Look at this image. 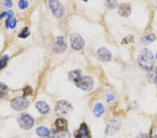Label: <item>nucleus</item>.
Here are the masks:
<instances>
[{"instance_id": "f257e3e1", "label": "nucleus", "mask_w": 157, "mask_h": 138, "mask_svg": "<svg viewBox=\"0 0 157 138\" xmlns=\"http://www.w3.org/2000/svg\"><path fill=\"white\" fill-rule=\"evenodd\" d=\"M138 63L140 68L145 71H149L154 67V55L147 48L142 49L138 55Z\"/></svg>"}, {"instance_id": "f03ea898", "label": "nucleus", "mask_w": 157, "mask_h": 138, "mask_svg": "<svg viewBox=\"0 0 157 138\" xmlns=\"http://www.w3.org/2000/svg\"><path fill=\"white\" fill-rule=\"evenodd\" d=\"M74 83L77 87H78L80 89L85 91V92L91 91L94 86L92 77H89V76H84H84L81 75Z\"/></svg>"}, {"instance_id": "7ed1b4c3", "label": "nucleus", "mask_w": 157, "mask_h": 138, "mask_svg": "<svg viewBox=\"0 0 157 138\" xmlns=\"http://www.w3.org/2000/svg\"><path fill=\"white\" fill-rule=\"evenodd\" d=\"M73 110V107L68 101L61 100L57 101L55 105V112L58 116H65L71 113Z\"/></svg>"}, {"instance_id": "20e7f679", "label": "nucleus", "mask_w": 157, "mask_h": 138, "mask_svg": "<svg viewBox=\"0 0 157 138\" xmlns=\"http://www.w3.org/2000/svg\"><path fill=\"white\" fill-rule=\"evenodd\" d=\"M18 123L23 129L29 130L33 127L34 120L30 114L23 113L20 114L18 117Z\"/></svg>"}, {"instance_id": "39448f33", "label": "nucleus", "mask_w": 157, "mask_h": 138, "mask_svg": "<svg viewBox=\"0 0 157 138\" xmlns=\"http://www.w3.org/2000/svg\"><path fill=\"white\" fill-rule=\"evenodd\" d=\"M49 6L52 14L56 18L59 19L64 16L65 12L64 6L58 0H50Z\"/></svg>"}, {"instance_id": "423d86ee", "label": "nucleus", "mask_w": 157, "mask_h": 138, "mask_svg": "<svg viewBox=\"0 0 157 138\" xmlns=\"http://www.w3.org/2000/svg\"><path fill=\"white\" fill-rule=\"evenodd\" d=\"M122 122L118 119H113L106 126V134L108 136L114 135L120 130Z\"/></svg>"}, {"instance_id": "0eeeda50", "label": "nucleus", "mask_w": 157, "mask_h": 138, "mask_svg": "<svg viewBox=\"0 0 157 138\" xmlns=\"http://www.w3.org/2000/svg\"><path fill=\"white\" fill-rule=\"evenodd\" d=\"M30 102L25 97H17L11 101V108L17 111H21L28 107Z\"/></svg>"}, {"instance_id": "6e6552de", "label": "nucleus", "mask_w": 157, "mask_h": 138, "mask_svg": "<svg viewBox=\"0 0 157 138\" xmlns=\"http://www.w3.org/2000/svg\"><path fill=\"white\" fill-rule=\"evenodd\" d=\"M71 48L75 50H80L84 46V41L78 34H72L70 36Z\"/></svg>"}, {"instance_id": "1a4fd4ad", "label": "nucleus", "mask_w": 157, "mask_h": 138, "mask_svg": "<svg viewBox=\"0 0 157 138\" xmlns=\"http://www.w3.org/2000/svg\"><path fill=\"white\" fill-rule=\"evenodd\" d=\"M97 57L100 60H101L102 61H105V62H108V61H110L112 59V54L111 52H110V50H108L107 48H99L98 50H97L96 52Z\"/></svg>"}, {"instance_id": "9d476101", "label": "nucleus", "mask_w": 157, "mask_h": 138, "mask_svg": "<svg viewBox=\"0 0 157 138\" xmlns=\"http://www.w3.org/2000/svg\"><path fill=\"white\" fill-rule=\"evenodd\" d=\"M75 138H91L89 128L86 123H82L75 134Z\"/></svg>"}, {"instance_id": "9b49d317", "label": "nucleus", "mask_w": 157, "mask_h": 138, "mask_svg": "<svg viewBox=\"0 0 157 138\" xmlns=\"http://www.w3.org/2000/svg\"><path fill=\"white\" fill-rule=\"evenodd\" d=\"M66 49V44L64 41V38L63 36H58L56 41L55 48H54V51L56 53L61 54L63 53Z\"/></svg>"}, {"instance_id": "f8f14e48", "label": "nucleus", "mask_w": 157, "mask_h": 138, "mask_svg": "<svg viewBox=\"0 0 157 138\" xmlns=\"http://www.w3.org/2000/svg\"><path fill=\"white\" fill-rule=\"evenodd\" d=\"M119 15L123 18H128L131 13V6L129 3H124L118 7Z\"/></svg>"}, {"instance_id": "ddd939ff", "label": "nucleus", "mask_w": 157, "mask_h": 138, "mask_svg": "<svg viewBox=\"0 0 157 138\" xmlns=\"http://www.w3.org/2000/svg\"><path fill=\"white\" fill-rule=\"evenodd\" d=\"M57 132H63L68 130V122L64 119H57L55 123Z\"/></svg>"}, {"instance_id": "4468645a", "label": "nucleus", "mask_w": 157, "mask_h": 138, "mask_svg": "<svg viewBox=\"0 0 157 138\" xmlns=\"http://www.w3.org/2000/svg\"><path fill=\"white\" fill-rule=\"evenodd\" d=\"M36 108L41 114H45L50 111L49 105L43 101H39L36 103Z\"/></svg>"}, {"instance_id": "2eb2a0df", "label": "nucleus", "mask_w": 157, "mask_h": 138, "mask_svg": "<svg viewBox=\"0 0 157 138\" xmlns=\"http://www.w3.org/2000/svg\"><path fill=\"white\" fill-rule=\"evenodd\" d=\"M147 79L149 82L151 84H154L157 82V68L153 67L150 70L148 71Z\"/></svg>"}, {"instance_id": "dca6fc26", "label": "nucleus", "mask_w": 157, "mask_h": 138, "mask_svg": "<svg viewBox=\"0 0 157 138\" xmlns=\"http://www.w3.org/2000/svg\"><path fill=\"white\" fill-rule=\"evenodd\" d=\"M16 23H17L16 20L13 18V13L12 11H8V18H7L6 20V27L7 28L13 29L16 26Z\"/></svg>"}, {"instance_id": "f3484780", "label": "nucleus", "mask_w": 157, "mask_h": 138, "mask_svg": "<svg viewBox=\"0 0 157 138\" xmlns=\"http://www.w3.org/2000/svg\"><path fill=\"white\" fill-rule=\"evenodd\" d=\"M105 112V108L103 105L101 103H98L94 105V114L96 117H100Z\"/></svg>"}, {"instance_id": "a211bd4d", "label": "nucleus", "mask_w": 157, "mask_h": 138, "mask_svg": "<svg viewBox=\"0 0 157 138\" xmlns=\"http://www.w3.org/2000/svg\"><path fill=\"white\" fill-rule=\"evenodd\" d=\"M37 135H39V137H48V135L50 134V131L48 128H46L44 126H40L37 129Z\"/></svg>"}, {"instance_id": "6ab92c4d", "label": "nucleus", "mask_w": 157, "mask_h": 138, "mask_svg": "<svg viewBox=\"0 0 157 138\" xmlns=\"http://www.w3.org/2000/svg\"><path fill=\"white\" fill-rule=\"evenodd\" d=\"M81 75H82V73L80 70H74L68 73V79L75 82Z\"/></svg>"}, {"instance_id": "aec40b11", "label": "nucleus", "mask_w": 157, "mask_h": 138, "mask_svg": "<svg viewBox=\"0 0 157 138\" xmlns=\"http://www.w3.org/2000/svg\"><path fill=\"white\" fill-rule=\"evenodd\" d=\"M104 4L109 9H115L117 8L116 0H104Z\"/></svg>"}, {"instance_id": "412c9836", "label": "nucleus", "mask_w": 157, "mask_h": 138, "mask_svg": "<svg viewBox=\"0 0 157 138\" xmlns=\"http://www.w3.org/2000/svg\"><path fill=\"white\" fill-rule=\"evenodd\" d=\"M156 39V36L154 34H149V35L145 36L144 37L142 38L141 41L143 43H152L154 42Z\"/></svg>"}, {"instance_id": "4be33fe9", "label": "nucleus", "mask_w": 157, "mask_h": 138, "mask_svg": "<svg viewBox=\"0 0 157 138\" xmlns=\"http://www.w3.org/2000/svg\"><path fill=\"white\" fill-rule=\"evenodd\" d=\"M8 94V87L4 83L0 82V99H3Z\"/></svg>"}, {"instance_id": "5701e85b", "label": "nucleus", "mask_w": 157, "mask_h": 138, "mask_svg": "<svg viewBox=\"0 0 157 138\" xmlns=\"http://www.w3.org/2000/svg\"><path fill=\"white\" fill-rule=\"evenodd\" d=\"M8 59H9V57L8 55H4L0 58V70L5 68L8 61Z\"/></svg>"}, {"instance_id": "b1692460", "label": "nucleus", "mask_w": 157, "mask_h": 138, "mask_svg": "<svg viewBox=\"0 0 157 138\" xmlns=\"http://www.w3.org/2000/svg\"><path fill=\"white\" fill-rule=\"evenodd\" d=\"M30 30H29L28 27H25L24 29H23V30L21 31L20 33L18 34V36L20 38H22V39H26L29 36H30Z\"/></svg>"}, {"instance_id": "393cba45", "label": "nucleus", "mask_w": 157, "mask_h": 138, "mask_svg": "<svg viewBox=\"0 0 157 138\" xmlns=\"http://www.w3.org/2000/svg\"><path fill=\"white\" fill-rule=\"evenodd\" d=\"M59 138H70L71 137V134L70 132L66 130V131L63 132H57Z\"/></svg>"}, {"instance_id": "a878e982", "label": "nucleus", "mask_w": 157, "mask_h": 138, "mask_svg": "<svg viewBox=\"0 0 157 138\" xmlns=\"http://www.w3.org/2000/svg\"><path fill=\"white\" fill-rule=\"evenodd\" d=\"M19 7L21 10H24V9H26L29 6L28 1H26V0H20L19 1Z\"/></svg>"}, {"instance_id": "bb28decb", "label": "nucleus", "mask_w": 157, "mask_h": 138, "mask_svg": "<svg viewBox=\"0 0 157 138\" xmlns=\"http://www.w3.org/2000/svg\"><path fill=\"white\" fill-rule=\"evenodd\" d=\"M32 93V89L31 87L27 86L23 90V97H26L29 95H30Z\"/></svg>"}, {"instance_id": "cd10ccee", "label": "nucleus", "mask_w": 157, "mask_h": 138, "mask_svg": "<svg viewBox=\"0 0 157 138\" xmlns=\"http://www.w3.org/2000/svg\"><path fill=\"white\" fill-rule=\"evenodd\" d=\"M149 138H157V127L153 126L151 128L150 134H149Z\"/></svg>"}, {"instance_id": "c85d7f7f", "label": "nucleus", "mask_w": 157, "mask_h": 138, "mask_svg": "<svg viewBox=\"0 0 157 138\" xmlns=\"http://www.w3.org/2000/svg\"><path fill=\"white\" fill-rule=\"evenodd\" d=\"M1 2L6 7H11L13 6L12 0H1Z\"/></svg>"}, {"instance_id": "c756f323", "label": "nucleus", "mask_w": 157, "mask_h": 138, "mask_svg": "<svg viewBox=\"0 0 157 138\" xmlns=\"http://www.w3.org/2000/svg\"><path fill=\"white\" fill-rule=\"evenodd\" d=\"M46 138H59L58 137V134H57V131H52V132H50V134L48 137Z\"/></svg>"}, {"instance_id": "7c9ffc66", "label": "nucleus", "mask_w": 157, "mask_h": 138, "mask_svg": "<svg viewBox=\"0 0 157 138\" xmlns=\"http://www.w3.org/2000/svg\"><path fill=\"white\" fill-rule=\"evenodd\" d=\"M115 99V96L112 94H108L107 97H106V100H107L108 102H111L113 100Z\"/></svg>"}, {"instance_id": "2f4dec72", "label": "nucleus", "mask_w": 157, "mask_h": 138, "mask_svg": "<svg viewBox=\"0 0 157 138\" xmlns=\"http://www.w3.org/2000/svg\"><path fill=\"white\" fill-rule=\"evenodd\" d=\"M136 138H148V137H147V135H146V134L141 133V134H140V135H138V136H137Z\"/></svg>"}, {"instance_id": "473e14b6", "label": "nucleus", "mask_w": 157, "mask_h": 138, "mask_svg": "<svg viewBox=\"0 0 157 138\" xmlns=\"http://www.w3.org/2000/svg\"><path fill=\"white\" fill-rule=\"evenodd\" d=\"M82 1H84V2H87V1H89V0H82Z\"/></svg>"}, {"instance_id": "72a5a7b5", "label": "nucleus", "mask_w": 157, "mask_h": 138, "mask_svg": "<svg viewBox=\"0 0 157 138\" xmlns=\"http://www.w3.org/2000/svg\"><path fill=\"white\" fill-rule=\"evenodd\" d=\"M156 58L157 59V52H156Z\"/></svg>"}]
</instances>
